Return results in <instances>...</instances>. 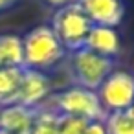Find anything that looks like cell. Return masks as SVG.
I'll return each instance as SVG.
<instances>
[{"instance_id": "cell-7", "label": "cell", "mask_w": 134, "mask_h": 134, "mask_svg": "<svg viewBox=\"0 0 134 134\" xmlns=\"http://www.w3.org/2000/svg\"><path fill=\"white\" fill-rule=\"evenodd\" d=\"M96 26L118 28L125 19V0H75Z\"/></svg>"}, {"instance_id": "cell-2", "label": "cell", "mask_w": 134, "mask_h": 134, "mask_svg": "<svg viewBox=\"0 0 134 134\" xmlns=\"http://www.w3.org/2000/svg\"><path fill=\"white\" fill-rule=\"evenodd\" d=\"M41 107L59 116H75L86 121H105L107 118V112L103 110L97 94L79 86H68L52 92Z\"/></svg>"}, {"instance_id": "cell-9", "label": "cell", "mask_w": 134, "mask_h": 134, "mask_svg": "<svg viewBox=\"0 0 134 134\" xmlns=\"http://www.w3.org/2000/svg\"><path fill=\"white\" fill-rule=\"evenodd\" d=\"M33 116L35 108H28L22 105L0 107V130L11 134H30Z\"/></svg>"}, {"instance_id": "cell-8", "label": "cell", "mask_w": 134, "mask_h": 134, "mask_svg": "<svg viewBox=\"0 0 134 134\" xmlns=\"http://www.w3.org/2000/svg\"><path fill=\"white\" fill-rule=\"evenodd\" d=\"M83 48H86V50H90V52H94L101 57L116 61L121 53V37H119L116 28L96 26L94 24Z\"/></svg>"}, {"instance_id": "cell-10", "label": "cell", "mask_w": 134, "mask_h": 134, "mask_svg": "<svg viewBox=\"0 0 134 134\" xmlns=\"http://www.w3.org/2000/svg\"><path fill=\"white\" fill-rule=\"evenodd\" d=\"M22 37L0 33V68H22Z\"/></svg>"}, {"instance_id": "cell-17", "label": "cell", "mask_w": 134, "mask_h": 134, "mask_svg": "<svg viewBox=\"0 0 134 134\" xmlns=\"http://www.w3.org/2000/svg\"><path fill=\"white\" fill-rule=\"evenodd\" d=\"M19 2H20V0H0V13L13 9V8H15Z\"/></svg>"}, {"instance_id": "cell-13", "label": "cell", "mask_w": 134, "mask_h": 134, "mask_svg": "<svg viewBox=\"0 0 134 134\" xmlns=\"http://www.w3.org/2000/svg\"><path fill=\"white\" fill-rule=\"evenodd\" d=\"M103 125L107 134H134V118L127 110L107 114Z\"/></svg>"}, {"instance_id": "cell-19", "label": "cell", "mask_w": 134, "mask_h": 134, "mask_svg": "<svg viewBox=\"0 0 134 134\" xmlns=\"http://www.w3.org/2000/svg\"><path fill=\"white\" fill-rule=\"evenodd\" d=\"M0 134H11V132H6V130H0Z\"/></svg>"}, {"instance_id": "cell-5", "label": "cell", "mask_w": 134, "mask_h": 134, "mask_svg": "<svg viewBox=\"0 0 134 134\" xmlns=\"http://www.w3.org/2000/svg\"><path fill=\"white\" fill-rule=\"evenodd\" d=\"M97 97L107 114L123 112L134 105V74L114 70L97 88Z\"/></svg>"}, {"instance_id": "cell-12", "label": "cell", "mask_w": 134, "mask_h": 134, "mask_svg": "<svg viewBox=\"0 0 134 134\" xmlns=\"http://www.w3.org/2000/svg\"><path fill=\"white\" fill-rule=\"evenodd\" d=\"M30 134H59V114L44 107H37Z\"/></svg>"}, {"instance_id": "cell-16", "label": "cell", "mask_w": 134, "mask_h": 134, "mask_svg": "<svg viewBox=\"0 0 134 134\" xmlns=\"http://www.w3.org/2000/svg\"><path fill=\"white\" fill-rule=\"evenodd\" d=\"M42 4H46L48 8H53V9H59L63 6H68L72 2H75V0H41Z\"/></svg>"}, {"instance_id": "cell-14", "label": "cell", "mask_w": 134, "mask_h": 134, "mask_svg": "<svg viewBox=\"0 0 134 134\" xmlns=\"http://www.w3.org/2000/svg\"><path fill=\"white\" fill-rule=\"evenodd\" d=\"M90 121L75 116H59V134H85Z\"/></svg>"}, {"instance_id": "cell-20", "label": "cell", "mask_w": 134, "mask_h": 134, "mask_svg": "<svg viewBox=\"0 0 134 134\" xmlns=\"http://www.w3.org/2000/svg\"><path fill=\"white\" fill-rule=\"evenodd\" d=\"M132 68H134V57H132Z\"/></svg>"}, {"instance_id": "cell-11", "label": "cell", "mask_w": 134, "mask_h": 134, "mask_svg": "<svg viewBox=\"0 0 134 134\" xmlns=\"http://www.w3.org/2000/svg\"><path fill=\"white\" fill-rule=\"evenodd\" d=\"M20 77L22 68H0V107L15 103Z\"/></svg>"}, {"instance_id": "cell-6", "label": "cell", "mask_w": 134, "mask_h": 134, "mask_svg": "<svg viewBox=\"0 0 134 134\" xmlns=\"http://www.w3.org/2000/svg\"><path fill=\"white\" fill-rule=\"evenodd\" d=\"M50 94H52V79L48 74L22 68V77H20L19 92L13 105L37 108L48 99Z\"/></svg>"}, {"instance_id": "cell-4", "label": "cell", "mask_w": 134, "mask_h": 134, "mask_svg": "<svg viewBox=\"0 0 134 134\" xmlns=\"http://www.w3.org/2000/svg\"><path fill=\"white\" fill-rule=\"evenodd\" d=\"M90 19L85 15L81 6L77 2H72L68 6H63L53 11L50 28L57 35L63 48L70 53L85 46V41L92 30Z\"/></svg>"}, {"instance_id": "cell-18", "label": "cell", "mask_w": 134, "mask_h": 134, "mask_svg": "<svg viewBox=\"0 0 134 134\" xmlns=\"http://www.w3.org/2000/svg\"><path fill=\"white\" fill-rule=\"evenodd\" d=\"M127 112H129V114H130V116H132V118H134V105H132V107H130V108H129V110H127Z\"/></svg>"}, {"instance_id": "cell-3", "label": "cell", "mask_w": 134, "mask_h": 134, "mask_svg": "<svg viewBox=\"0 0 134 134\" xmlns=\"http://www.w3.org/2000/svg\"><path fill=\"white\" fill-rule=\"evenodd\" d=\"M72 86L97 92L101 83L116 70V61L101 57L86 48L70 52L64 59Z\"/></svg>"}, {"instance_id": "cell-15", "label": "cell", "mask_w": 134, "mask_h": 134, "mask_svg": "<svg viewBox=\"0 0 134 134\" xmlns=\"http://www.w3.org/2000/svg\"><path fill=\"white\" fill-rule=\"evenodd\" d=\"M85 134H107L103 121H90L86 130H85Z\"/></svg>"}, {"instance_id": "cell-1", "label": "cell", "mask_w": 134, "mask_h": 134, "mask_svg": "<svg viewBox=\"0 0 134 134\" xmlns=\"http://www.w3.org/2000/svg\"><path fill=\"white\" fill-rule=\"evenodd\" d=\"M68 52L59 42L50 24H39L22 35V68L50 74L64 63Z\"/></svg>"}]
</instances>
